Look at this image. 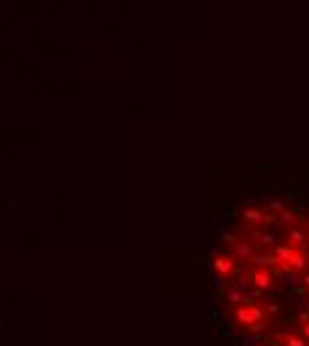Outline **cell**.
Segmentation results:
<instances>
[{"instance_id":"5b68a950","label":"cell","mask_w":309,"mask_h":346,"mask_svg":"<svg viewBox=\"0 0 309 346\" xmlns=\"http://www.w3.org/2000/svg\"><path fill=\"white\" fill-rule=\"evenodd\" d=\"M248 256H251V248H248V245H237V251H235V261L248 258Z\"/></svg>"},{"instance_id":"6da1fadb","label":"cell","mask_w":309,"mask_h":346,"mask_svg":"<svg viewBox=\"0 0 309 346\" xmlns=\"http://www.w3.org/2000/svg\"><path fill=\"white\" fill-rule=\"evenodd\" d=\"M235 320H237L240 325H245L251 333L264 330V309H261V306H256L254 301L237 304V309H235Z\"/></svg>"},{"instance_id":"3957f363","label":"cell","mask_w":309,"mask_h":346,"mask_svg":"<svg viewBox=\"0 0 309 346\" xmlns=\"http://www.w3.org/2000/svg\"><path fill=\"white\" fill-rule=\"evenodd\" d=\"M251 280H254L256 285L261 288V291H267V288L272 285V277H269V272H254V277H251Z\"/></svg>"},{"instance_id":"8992f818","label":"cell","mask_w":309,"mask_h":346,"mask_svg":"<svg viewBox=\"0 0 309 346\" xmlns=\"http://www.w3.org/2000/svg\"><path fill=\"white\" fill-rule=\"evenodd\" d=\"M269 346H283V344H277V341H272V344H269Z\"/></svg>"},{"instance_id":"7a4b0ae2","label":"cell","mask_w":309,"mask_h":346,"mask_svg":"<svg viewBox=\"0 0 309 346\" xmlns=\"http://www.w3.org/2000/svg\"><path fill=\"white\" fill-rule=\"evenodd\" d=\"M216 269L221 272V274H224V280H227V277L232 274L235 269H237V264H235V258H224V256H221V258L216 261Z\"/></svg>"},{"instance_id":"277c9868","label":"cell","mask_w":309,"mask_h":346,"mask_svg":"<svg viewBox=\"0 0 309 346\" xmlns=\"http://www.w3.org/2000/svg\"><path fill=\"white\" fill-rule=\"evenodd\" d=\"M285 346H309L307 341H304V338H301V336H296V333H285Z\"/></svg>"}]
</instances>
